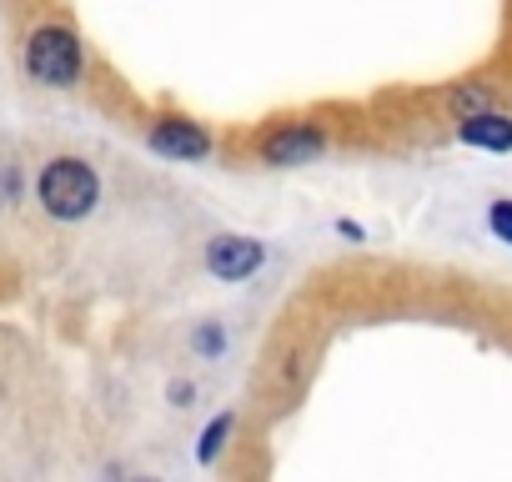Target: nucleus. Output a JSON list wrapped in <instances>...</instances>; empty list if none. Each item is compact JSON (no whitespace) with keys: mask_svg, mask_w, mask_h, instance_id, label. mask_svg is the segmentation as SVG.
Returning a JSON list of instances; mask_svg holds the SVG:
<instances>
[{"mask_svg":"<svg viewBox=\"0 0 512 482\" xmlns=\"http://www.w3.org/2000/svg\"><path fill=\"white\" fill-rule=\"evenodd\" d=\"M191 352H196L201 362H221V357H226V327H221V322H196Z\"/></svg>","mask_w":512,"mask_h":482,"instance_id":"9","label":"nucleus"},{"mask_svg":"<svg viewBox=\"0 0 512 482\" xmlns=\"http://www.w3.org/2000/svg\"><path fill=\"white\" fill-rule=\"evenodd\" d=\"M166 397H171V407H191V397H196V387H191L186 377H176V382L166 387Z\"/></svg>","mask_w":512,"mask_h":482,"instance_id":"12","label":"nucleus"},{"mask_svg":"<svg viewBox=\"0 0 512 482\" xmlns=\"http://www.w3.org/2000/svg\"><path fill=\"white\" fill-rule=\"evenodd\" d=\"M146 146L156 156H166V161H206L211 156V136L196 121H186V116H161L146 131Z\"/></svg>","mask_w":512,"mask_h":482,"instance_id":"4","label":"nucleus"},{"mask_svg":"<svg viewBox=\"0 0 512 482\" xmlns=\"http://www.w3.org/2000/svg\"><path fill=\"white\" fill-rule=\"evenodd\" d=\"M26 71H31V81H41L51 91H71L86 71L81 36L66 26H36L26 36Z\"/></svg>","mask_w":512,"mask_h":482,"instance_id":"2","label":"nucleus"},{"mask_svg":"<svg viewBox=\"0 0 512 482\" xmlns=\"http://www.w3.org/2000/svg\"><path fill=\"white\" fill-rule=\"evenodd\" d=\"M487 221H492V231H497L502 241H512V201H507V196L487 206Z\"/></svg>","mask_w":512,"mask_h":482,"instance_id":"11","label":"nucleus"},{"mask_svg":"<svg viewBox=\"0 0 512 482\" xmlns=\"http://www.w3.org/2000/svg\"><path fill=\"white\" fill-rule=\"evenodd\" d=\"M126 482H161V477H146V472H141V477H126Z\"/></svg>","mask_w":512,"mask_h":482,"instance_id":"14","label":"nucleus"},{"mask_svg":"<svg viewBox=\"0 0 512 482\" xmlns=\"http://www.w3.org/2000/svg\"><path fill=\"white\" fill-rule=\"evenodd\" d=\"M337 231H342V236H352V241H362V226H357V221H337Z\"/></svg>","mask_w":512,"mask_h":482,"instance_id":"13","label":"nucleus"},{"mask_svg":"<svg viewBox=\"0 0 512 482\" xmlns=\"http://www.w3.org/2000/svg\"><path fill=\"white\" fill-rule=\"evenodd\" d=\"M201 267H206L216 282H226V287L251 282L256 272L267 267V241H262V236H246V231H221V236L206 241Z\"/></svg>","mask_w":512,"mask_h":482,"instance_id":"3","label":"nucleus"},{"mask_svg":"<svg viewBox=\"0 0 512 482\" xmlns=\"http://www.w3.org/2000/svg\"><path fill=\"white\" fill-rule=\"evenodd\" d=\"M36 201L56 221H86L101 201V176L81 156H51L36 176Z\"/></svg>","mask_w":512,"mask_h":482,"instance_id":"1","label":"nucleus"},{"mask_svg":"<svg viewBox=\"0 0 512 482\" xmlns=\"http://www.w3.org/2000/svg\"><path fill=\"white\" fill-rule=\"evenodd\" d=\"M457 136L467 146H482V151H512V116L502 111H482L472 121H457Z\"/></svg>","mask_w":512,"mask_h":482,"instance_id":"6","label":"nucleus"},{"mask_svg":"<svg viewBox=\"0 0 512 482\" xmlns=\"http://www.w3.org/2000/svg\"><path fill=\"white\" fill-rule=\"evenodd\" d=\"M307 377H312V362H307V347H297V352L282 362V387H287V392H302Z\"/></svg>","mask_w":512,"mask_h":482,"instance_id":"10","label":"nucleus"},{"mask_svg":"<svg viewBox=\"0 0 512 482\" xmlns=\"http://www.w3.org/2000/svg\"><path fill=\"white\" fill-rule=\"evenodd\" d=\"M231 437H236V412L226 407V412H216V417L201 427V437H196V467H216L221 452L231 447Z\"/></svg>","mask_w":512,"mask_h":482,"instance_id":"7","label":"nucleus"},{"mask_svg":"<svg viewBox=\"0 0 512 482\" xmlns=\"http://www.w3.org/2000/svg\"><path fill=\"white\" fill-rule=\"evenodd\" d=\"M447 106H452L457 121H472V116H482V111H497V106H492V91L477 86V81H472V86H457V91L447 96Z\"/></svg>","mask_w":512,"mask_h":482,"instance_id":"8","label":"nucleus"},{"mask_svg":"<svg viewBox=\"0 0 512 482\" xmlns=\"http://www.w3.org/2000/svg\"><path fill=\"white\" fill-rule=\"evenodd\" d=\"M327 151V136L322 126L312 121H292V126H277L267 141H262V161L267 166H307Z\"/></svg>","mask_w":512,"mask_h":482,"instance_id":"5","label":"nucleus"}]
</instances>
